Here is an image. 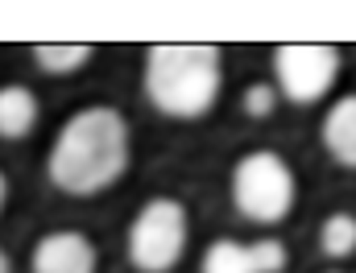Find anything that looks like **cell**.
I'll return each mask as SVG.
<instances>
[{
    "mask_svg": "<svg viewBox=\"0 0 356 273\" xmlns=\"http://www.w3.org/2000/svg\"><path fill=\"white\" fill-rule=\"evenodd\" d=\"M129 170V124L116 108L75 112L50 149V182L67 195H99Z\"/></svg>",
    "mask_w": 356,
    "mask_h": 273,
    "instance_id": "obj_1",
    "label": "cell"
},
{
    "mask_svg": "<svg viewBox=\"0 0 356 273\" xmlns=\"http://www.w3.org/2000/svg\"><path fill=\"white\" fill-rule=\"evenodd\" d=\"M220 50L207 42H162L145 58V91L158 112L195 120L220 99Z\"/></svg>",
    "mask_w": 356,
    "mask_h": 273,
    "instance_id": "obj_2",
    "label": "cell"
},
{
    "mask_svg": "<svg viewBox=\"0 0 356 273\" xmlns=\"http://www.w3.org/2000/svg\"><path fill=\"white\" fill-rule=\"evenodd\" d=\"M232 199H236V211L253 224H282L294 207V174L290 166L269 154L257 149L249 158L236 162L232 170Z\"/></svg>",
    "mask_w": 356,
    "mask_h": 273,
    "instance_id": "obj_3",
    "label": "cell"
},
{
    "mask_svg": "<svg viewBox=\"0 0 356 273\" xmlns=\"http://www.w3.org/2000/svg\"><path fill=\"white\" fill-rule=\"evenodd\" d=\"M186 253V211L178 199H149L129 228V257L141 273L175 270Z\"/></svg>",
    "mask_w": 356,
    "mask_h": 273,
    "instance_id": "obj_4",
    "label": "cell"
},
{
    "mask_svg": "<svg viewBox=\"0 0 356 273\" xmlns=\"http://www.w3.org/2000/svg\"><path fill=\"white\" fill-rule=\"evenodd\" d=\"M273 75H277V91L290 104H319L332 91L336 75H340V50L336 46H323V42L277 46Z\"/></svg>",
    "mask_w": 356,
    "mask_h": 273,
    "instance_id": "obj_5",
    "label": "cell"
},
{
    "mask_svg": "<svg viewBox=\"0 0 356 273\" xmlns=\"http://www.w3.org/2000/svg\"><path fill=\"white\" fill-rule=\"evenodd\" d=\"M33 273H95V249L83 232H50L33 249Z\"/></svg>",
    "mask_w": 356,
    "mask_h": 273,
    "instance_id": "obj_6",
    "label": "cell"
},
{
    "mask_svg": "<svg viewBox=\"0 0 356 273\" xmlns=\"http://www.w3.org/2000/svg\"><path fill=\"white\" fill-rule=\"evenodd\" d=\"M323 145L340 166L356 170V95H344L323 116Z\"/></svg>",
    "mask_w": 356,
    "mask_h": 273,
    "instance_id": "obj_7",
    "label": "cell"
},
{
    "mask_svg": "<svg viewBox=\"0 0 356 273\" xmlns=\"http://www.w3.org/2000/svg\"><path fill=\"white\" fill-rule=\"evenodd\" d=\"M38 95L21 83L0 88V137L4 141H21L38 129Z\"/></svg>",
    "mask_w": 356,
    "mask_h": 273,
    "instance_id": "obj_8",
    "label": "cell"
},
{
    "mask_svg": "<svg viewBox=\"0 0 356 273\" xmlns=\"http://www.w3.org/2000/svg\"><path fill=\"white\" fill-rule=\"evenodd\" d=\"M91 58L88 42H42L33 46V63L50 75H67V71H79L83 63Z\"/></svg>",
    "mask_w": 356,
    "mask_h": 273,
    "instance_id": "obj_9",
    "label": "cell"
},
{
    "mask_svg": "<svg viewBox=\"0 0 356 273\" xmlns=\"http://www.w3.org/2000/svg\"><path fill=\"white\" fill-rule=\"evenodd\" d=\"M203 273H257L253 261V245L241 240H216L203 257Z\"/></svg>",
    "mask_w": 356,
    "mask_h": 273,
    "instance_id": "obj_10",
    "label": "cell"
},
{
    "mask_svg": "<svg viewBox=\"0 0 356 273\" xmlns=\"http://www.w3.org/2000/svg\"><path fill=\"white\" fill-rule=\"evenodd\" d=\"M319 245L332 261H344L356 253V215L340 211V215H327L323 228H319Z\"/></svg>",
    "mask_w": 356,
    "mask_h": 273,
    "instance_id": "obj_11",
    "label": "cell"
},
{
    "mask_svg": "<svg viewBox=\"0 0 356 273\" xmlns=\"http://www.w3.org/2000/svg\"><path fill=\"white\" fill-rule=\"evenodd\" d=\"M253 261H257V273H282L286 270V245H277V240H257L253 245Z\"/></svg>",
    "mask_w": 356,
    "mask_h": 273,
    "instance_id": "obj_12",
    "label": "cell"
},
{
    "mask_svg": "<svg viewBox=\"0 0 356 273\" xmlns=\"http://www.w3.org/2000/svg\"><path fill=\"white\" fill-rule=\"evenodd\" d=\"M273 104H277V88L273 83H253V88L245 91V112L253 120H266L269 112H273Z\"/></svg>",
    "mask_w": 356,
    "mask_h": 273,
    "instance_id": "obj_13",
    "label": "cell"
},
{
    "mask_svg": "<svg viewBox=\"0 0 356 273\" xmlns=\"http://www.w3.org/2000/svg\"><path fill=\"white\" fill-rule=\"evenodd\" d=\"M0 273H13V265H8V257H4V249H0Z\"/></svg>",
    "mask_w": 356,
    "mask_h": 273,
    "instance_id": "obj_14",
    "label": "cell"
},
{
    "mask_svg": "<svg viewBox=\"0 0 356 273\" xmlns=\"http://www.w3.org/2000/svg\"><path fill=\"white\" fill-rule=\"evenodd\" d=\"M4 195H8V186H4V174H0V207H4Z\"/></svg>",
    "mask_w": 356,
    "mask_h": 273,
    "instance_id": "obj_15",
    "label": "cell"
}]
</instances>
